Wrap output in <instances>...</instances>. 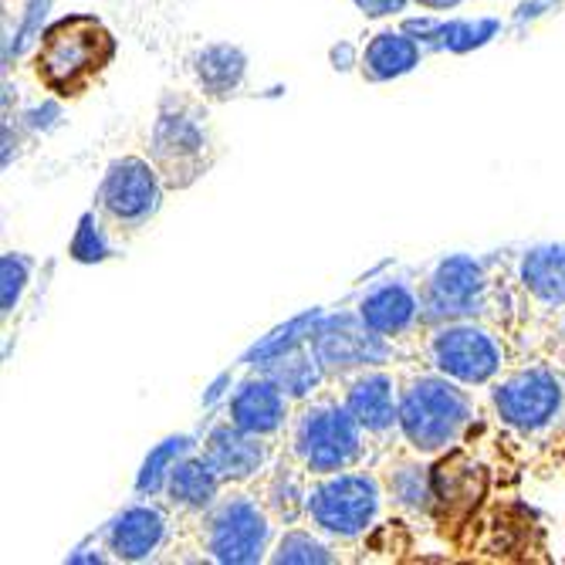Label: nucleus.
Segmentation results:
<instances>
[{"label": "nucleus", "instance_id": "1", "mask_svg": "<svg viewBox=\"0 0 565 565\" xmlns=\"http://www.w3.org/2000/svg\"><path fill=\"white\" fill-rule=\"evenodd\" d=\"M475 427V399L465 383L444 373L409 370L399 376V440L420 454L440 457L465 444Z\"/></svg>", "mask_w": 565, "mask_h": 565}, {"label": "nucleus", "instance_id": "2", "mask_svg": "<svg viewBox=\"0 0 565 565\" xmlns=\"http://www.w3.org/2000/svg\"><path fill=\"white\" fill-rule=\"evenodd\" d=\"M288 454L312 478H322L366 468V460H373V440L342 399L319 393L295 406L288 424Z\"/></svg>", "mask_w": 565, "mask_h": 565}, {"label": "nucleus", "instance_id": "3", "mask_svg": "<svg viewBox=\"0 0 565 565\" xmlns=\"http://www.w3.org/2000/svg\"><path fill=\"white\" fill-rule=\"evenodd\" d=\"M116 55V41L98 18L72 14L51 24L34 55L38 82L55 95H82Z\"/></svg>", "mask_w": 565, "mask_h": 565}, {"label": "nucleus", "instance_id": "4", "mask_svg": "<svg viewBox=\"0 0 565 565\" xmlns=\"http://www.w3.org/2000/svg\"><path fill=\"white\" fill-rule=\"evenodd\" d=\"M386 504L383 478L366 468H349L312 478L308 484L305 522L332 542H355L376 529Z\"/></svg>", "mask_w": 565, "mask_h": 565}, {"label": "nucleus", "instance_id": "5", "mask_svg": "<svg viewBox=\"0 0 565 565\" xmlns=\"http://www.w3.org/2000/svg\"><path fill=\"white\" fill-rule=\"evenodd\" d=\"M271 532H275V515L262 501V494L227 491L200 515L196 548L214 562L247 565L268 558Z\"/></svg>", "mask_w": 565, "mask_h": 565}, {"label": "nucleus", "instance_id": "6", "mask_svg": "<svg viewBox=\"0 0 565 565\" xmlns=\"http://www.w3.org/2000/svg\"><path fill=\"white\" fill-rule=\"evenodd\" d=\"M494 417L522 437H545L565 417V370L525 363L491 383Z\"/></svg>", "mask_w": 565, "mask_h": 565}, {"label": "nucleus", "instance_id": "7", "mask_svg": "<svg viewBox=\"0 0 565 565\" xmlns=\"http://www.w3.org/2000/svg\"><path fill=\"white\" fill-rule=\"evenodd\" d=\"M424 355L427 366L437 373L475 386H491L508 370V349L504 339L484 326V319H460L440 322L424 329Z\"/></svg>", "mask_w": 565, "mask_h": 565}, {"label": "nucleus", "instance_id": "8", "mask_svg": "<svg viewBox=\"0 0 565 565\" xmlns=\"http://www.w3.org/2000/svg\"><path fill=\"white\" fill-rule=\"evenodd\" d=\"M488 268V262H478L471 254H450V258L437 262L420 281L424 329L460 319H488L494 291Z\"/></svg>", "mask_w": 565, "mask_h": 565}, {"label": "nucleus", "instance_id": "9", "mask_svg": "<svg viewBox=\"0 0 565 565\" xmlns=\"http://www.w3.org/2000/svg\"><path fill=\"white\" fill-rule=\"evenodd\" d=\"M308 342H312L329 380H345L352 373H363L373 366H390L399 355L393 339L373 332L355 312H342L329 319L322 316L316 332L308 335Z\"/></svg>", "mask_w": 565, "mask_h": 565}, {"label": "nucleus", "instance_id": "10", "mask_svg": "<svg viewBox=\"0 0 565 565\" xmlns=\"http://www.w3.org/2000/svg\"><path fill=\"white\" fill-rule=\"evenodd\" d=\"M160 200H163V177L157 163L142 157H122L106 170V180H102L95 193V211L113 227L136 231L160 211Z\"/></svg>", "mask_w": 565, "mask_h": 565}, {"label": "nucleus", "instance_id": "11", "mask_svg": "<svg viewBox=\"0 0 565 565\" xmlns=\"http://www.w3.org/2000/svg\"><path fill=\"white\" fill-rule=\"evenodd\" d=\"M207 126H203L193 113L177 109V113H160L157 129L149 139V157L157 163L160 177L170 186H186L193 183L203 170H207Z\"/></svg>", "mask_w": 565, "mask_h": 565}, {"label": "nucleus", "instance_id": "12", "mask_svg": "<svg viewBox=\"0 0 565 565\" xmlns=\"http://www.w3.org/2000/svg\"><path fill=\"white\" fill-rule=\"evenodd\" d=\"M342 403L363 424L373 447H386L399 437V376L386 366H373L342 380Z\"/></svg>", "mask_w": 565, "mask_h": 565}, {"label": "nucleus", "instance_id": "13", "mask_svg": "<svg viewBox=\"0 0 565 565\" xmlns=\"http://www.w3.org/2000/svg\"><path fill=\"white\" fill-rule=\"evenodd\" d=\"M203 457L227 484H247L254 478H265L275 465V450L268 437L247 434L231 420H221L203 437Z\"/></svg>", "mask_w": 565, "mask_h": 565}, {"label": "nucleus", "instance_id": "14", "mask_svg": "<svg viewBox=\"0 0 565 565\" xmlns=\"http://www.w3.org/2000/svg\"><path fill=\"white\" fill-rule=\"evenodd\" d=\"M291 417H295V399L265 373L244 380L227 396V420L247 434L275 440V437L288 434Z\"/></svg>", "mask_w": 565, "mask_h": 565}, {"label": "nucleus", "instance_id": "15", "mask_svg": "<svg viewBox=\"0 0 565 565\" xmlns=\"http://www.w3.org/2000/svg\"><path fill=\"white\" fill-rule=\"evenodd\" d=\"M355 316L363 319L373 332L399 342L424 329V301L420 285L409 281H376L355 301Z\"/></svg>", "mask_w": 565, "mask_h": 565}, {"label": "nucleus", "instance_id": "16", "mask_svg": "<svg viewBox=\"0 0 565 565\" xmlns=\"http://www.w3.org/2000/svg\"><path fill=\"white\" fill-rule=\"evenodd\" d=\"M488 494V471L468 450H447L434 465V508L444 519L465 522Z\"/></svg>", "mask_w": 565, "mask_h": 565}, {"label": "nucleus", "instance_id": "17", "mask_svg": "<svg viewBox=\"0 0 565 565\" xmlns=\"http://www.w3.org/2000/svg\"><path fill=\"white\" fill-rule=\"evenodd\" d=\"M170 539V515L167 508L152 504L149 498L129 504L119 519L106 529V548L122 562H146L157 555Z\"/></svg>", "mask_w": 565, "mask_h": 565}, {"label": "nucleus", "instance_id": "18", "mask_svg": "<svg viewBox=\"0 0 565 565\" xmlns=\"http://www.w3.org/2000/svg\"><path fill=\"white\" fill-rule=\"evenodd\" d=\"M515 281L522 285V291L532 305L555 316L558 308H565V244L529 247L519 258Z\"/></svg>", "mask_w": 565, "mask_h": 565}, {"label": "nucleus", "instance_id": "19", "mask_svg": "<svg viewBox=\"0 0 565 565\" xmlns=\"http://www.w3.org/2000/svg\"><path fill=\"white\" fill-rule=\"evenodd\" d=\"M224 478L211 468V460L203 454H186L177 460V468L167 478V501L180 515H193L200 519L221 494H224Z\"/></svg>", "mask_w": 565, "mask_h": 565}, {"label": "nucleus", "instance_id": "20", "mask_svg": "<svg viewBox=\"0 0 565 565\" xmlns=\"http://www.w3.org/2000/svg\"><path fill=\"white\" fill-rule=\"evenodd\" d=\"M427 460L409 450V457H396L383 475L386 498L406 515H427L434 508V468H427Z\"/></svg>", "mask_w": 565, "mask_h": 565}, {"label": "nucleus", "instance_id": "21", "mask_svg": "<svg viewBox=\"0 0 565 565\" xmlns=\"http://www.w3.org/2000/svg\"><path fill=\"white\" fill-rule=\"evenodd\" d=\"M308 484H312V475H308L298 460L285 450V457H275V465L268 468L262 501L268 504V511L275 519H281L285 525H298L305 519Z\"/></svg>", "mask_w": 565, "mask_h": 565}, {"label": "nucleus", "instance_id": "22", "mask_svg": "<svg viewBox=\"0 0 565 565\" xmlns=\"http://www.w3.org/2000/svg\"><path fill=\"white\" fill-rule=\"evenodd\" d=\"M258 373L271 376L295 399V406L305 403V399H312V396H319L326 380H329L326 366L319 363V355H316V349H312V342H308V339L298 342L295 349L281 352L278 359H271V363L262 366Z\"/></svg>", "mask_w": 565, "mask_h": 565}, {"label": "nucleus", "instance_id": "23", "mask_svg": "<svg viewBox=\"0 0 565 565\" xmlns=\"http://www.w3.org/2000/svg\"><path fill=\"white\" fill-rule=\"evenodd\" d=\"M417 58H420V47L414 38H406L403 31H383L363 51V72L373 82H383V78L409 72L417 65Z\"/></svg>", "mask_w": 565, "mask_h": 565}, {"label": "nucleus", "instance_id": "24", "mask_svg": "<svg viewBox=\"0 0 565 565\" xmlns=\"http://www.w3.org/2000/svg\"><path fill=\"white\" fill-rule=\"evenodd\" d=\"M244 55L231 44H211L203 47L196 62H193V75L200 82V88H207L214 95H227L231 88L241 85L244 78Z\"/></svg>", "mask_w": 565, "mask_h": 565}, {"label": "nucleus", "instance_id": "25", "mask_svg": "<svg viewBox=\"0 0 565 565\" xmlns=\"http://www.w3.org/2000/svg\"><path fill=\"white\" fill-rule=\"evenodd\" d=\"M271 562H335L339 552L332 548V539L322 535L319 529H288L275 545H271Z\"/></svg>", "mask_w": 565, "mask_h": 565}, {"label": "nucleus", "instance_id": "26", "mask_svg": "<svg viewBox=\"0 0 565 565\" xmlns=\"http://www.w3.org/2000/svg\"><path fill=\"white\" fill-rule=\"evenodd\" d=\"M319 319H322V312H305V316L291 319L288 326L275 329L268 339H262L258 345H254V349L244 355V363H247V366H254V370L268 366L271 359H278L281 352L295 349L298 342H305L308 335H312V332H316V326H319Z\"/></svg>", "mask_w": 565, "mask_h": 565}, {"label": "nucleus", "instance_id": "27", "mask_svg": "<svg viewBox=\"0 0 565 565\" xmlns=\"http://www.w3.org/2000/svg\"><path fill=\"white\" fill-rule=\"evenodd\" d=\"M190 450H193V440H190V437H173V440L160 444L157 450H152V454L146 457V465H142V471H139V481H136V491H139L142 498L160 494V491L167 488L170 471L177 468V460L186 457Z\"/></svg>", "mask_w": 565, "mask_h": 565}, {"label": "nucleus", "instance_id": "28", "mask_svg": "<svg viewBox=\"0 0 565 565\" xmlns=\"http://www.w3.org/2000/svg\"><path fill=\"white\" fill-rule=\"evenodd\" d=\"M0 271H4V316L14 312V305L28 285V275H31V262L24 254H4V262H0Z\"/></svg>", "mask_w": 565, "mask_h": 565}, {"label": "nucleus", "instance_id": "29", "mask_svg": "<svg viewBox=\"0 0 565 565\" xmlns=\"http://www.w3.org/2000/svg\"><path fill=\"white\" fill-rule=\"evenodd\" d=\"M72 254H75L78 262H98V258H106V254H109V244H106V237H102L98 217L88 214V217L82 221V231H78V237H75Z\"/></svg>", "mask_w": 565, "mask_h": 565}, {"label": "nucleus", "instance_id": "30", "mask_svg": "<svg viewBox=\"0 0 565 565\" xmlns=\"http://www.w3.org/2000/svg\"><path fill=\"white\" fill-rule=\"evenodd\" d=\"M552 352L565 363V308H558L552 316Z\"/></svg>", "mask_w": 565, "mask_h": 565}]
</instances>
